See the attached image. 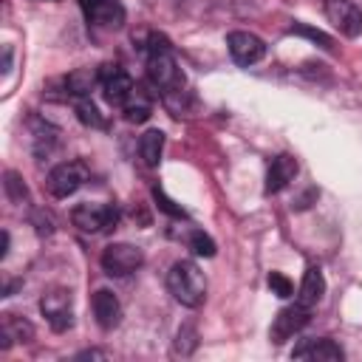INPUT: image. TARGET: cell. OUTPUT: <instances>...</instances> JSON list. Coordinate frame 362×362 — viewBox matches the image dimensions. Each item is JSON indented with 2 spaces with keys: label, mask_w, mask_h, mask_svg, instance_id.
<instances>
[{
  "label": "cell",
  "mask_w": 362,
  "mask_h": 362,
  "mask_svg": "<svg viewBox=\"0 0 362 362\" xmlns=\"http://www.w3.org/2000/svg\"><path fill=\"white\" fill-rule=\"evenodd\" d=\"M167 288L187 308H198L204 303V297H206V280H204L201 269L192 260H178V263L170 266Z\"/></svg>",
  "instance_id": "6da1fadb"
},
{
  "label": "cell",
  "mask_w": 362,
  "mask_h": 362,
  "mask_svg": "<svg viewBox=\"0 0 362 362\" xmlns=\"http://www.w3.org/2000/svg\"><path fill=\"white\" fill-rule=\"evenodd\" d=\"M71 221L82 232L99 235V232H107L119 223V209L113 204H79V206H74Z\"/></svg>",
  "instance_id": "7a4b0ae2"
},
{
  "label": "cell",
  "mask_w": 362,
  "mask_h": 362,
  "mask_svg": "<svg viewBox=\"0 0 362 362\" xmlns=\"http://www.w3.org/2000/svg\"><path fill=\"white\" fill-rule=\"evenodd\" d=\"M147 76H150V82H153L161 93L178 90V88L184 85V74H181V68H178L173 51H153L150 59H147Z\"/></svg>",
  "instance_id": "3957f363"
},
{
  "label": "cell",
  "mask_w": 362,
  "mask_h": 362,
  "mask_svg": "<svg viewBox=\"0 0 362 362\" xmlns=\"http://www.w3.org/2000/svg\"><path fill=\"white\" fill-rule=\"evenodd\" d=\"M141 263H144V255L133 243H110L102 252V269L110 277H127L136 269H141Z\"/></svg>",
  "instance_id": "277c9868"
},
{
  "label": "cell",
  "mask_w": 362,
  "mask_h": 362,
  "mask_svg": "<svg viewBox=\"0 0 362 362\" xmlns=\"http://www.w3.org/2000/svg\"><path fill=\"white\" fill-rule=\"evenodd\" d=\"M71 303H74V297H71L68 288H51V291L42 294L40 311L45 314V320H48V325H51L54 331H68V328L74 325Z\"/></svg>",
  "instance_id": "5b68a950"
},
{
  "label": "cell",
  "mask_w": 362,
  "mask_h": 362,
  "mask_svg": "<svg viewBox=\"0 0 362 362\" xmlns=\"http://www.w3.org/2000/svg\"><path fill=\"white\" fill-rule=\"evenodd\" d=\"M82 181H85V167L79 161H65V164H57L48 173L45 189L54 198H68V195H74L82 187Z\"/></svg>",
  "instance_id": "8992f818"
},
{
  "label": "cell",
  "mask_w": 362,
  "mask_h": 362,
  "mask_svg": "<svg viewBox=\"0 0 362 362\" xmlns=\"http://www.w3.org/2000/svg\"><path fill=\"white\" fill-rule=\"evenodd\" d=\"M305 325H308V305L294 303V305L277 311V317H274V322H272V328H269V337H272L274 345H283L286 339H291V337H294L297 331H303Z\"/></svg>",
  "instance_id": "52a82bcc"
},
{
  "label": "cell",
  "mask_w": 362,
  "mask_h": 362,
  "mask_svg": "<svg viewBox=\"0 0 362 362\" xmlns=\"http://www.w3.org/2000/svg\"><path fill=\"white\" fill-rule=\"evenodd\" d=\"M79 8L90 25H99V28L124 25V6L119 0H79Z\"/></svg>",
  "instance_id": "ba28073f"
},
{
  "label": "cell",
  "mask_w": 362,
  "mask_h": 362,
  "mask_svg": "<svg viewBox=\"0 0 362 362\" xmlns=\"http://www.w3.org/2000/svg\"><path fill=\"white\" fill-rule=\"evenodd\" d=\"M99 88L105 90V99L110 105H124L136 85H133V79H130V74L124 68L107 62V65L99 68Z\"/></svg>",
  "instance_id": "9c48e42d"
},
{
  "label": "cell",
  "mask_w": 362,
  "mask_h": 362,
  "mask_svg": "<svg viewBox=\"0 0 362 362\" xmlns=\"http://www.w3.org/2000/svg\"><path fill=\"white\" fill-rule=\"evenodd\" d=\"M325 17L345 37H359L362 34V8L351 0H328L325 3Z\"/></svg>",
  "instance_id": "30bf717a"
},
{
  "label": "cell",
  "mask_w": 362,
  "mask_h": 362,
  "mask_svg": "<svg viewBox=\"0 0 362 362\" xmlns=\"http://www.w3.org/2000/svg\"><path fill=\"white\" fill-rule=\"evenodd\" d=\"M226 45H229V54L238 65H255L266 54V42L257 34H249V31H232L226 37Z\"/></svg>",
  "instance_id": "8fae6325"
},
{
  "label": "cell",
  "mask_w": 362,
  "mask_h": 362,
  "mask_svg": "<svg viewBox=\"0 0 362 362\" xmlns=\"http://www.w3.org/2000/svg\"><path fill=\"white\" fill-rule=\"evenodd\" d=\"M90 305H93V317H96L102 331H110V328H116L122 322V303L110 288H99L93 294Z\"/></svg>",
  "instance_id": "7c38bea8"
},
{
  "label": "cell",
  "mask_w": 362,
  "mask_h": 362,
  "mask_svg": "<svg viewBox=\"0 0 362 362\" xmlns=\"http://www.w3.org/2000/svg\"><path fill=\"white\" fill-rule=\"evenodd\" d=\"M294 359H314V362H342L345 351L334 339H303L294 351Z\"/></svg>",
  "instance_id": "4fadbf2b"
},
{
  "label": "cell",
  "mask_w": 362,
  "mask_h": 362,
  "mask_svg": "<svg viewBox=\"0 0 362 362\" xmlns=\"http://www.w3.org/2000/svg\"><path fill=\"white\" fill-rule=\"evenodd\" d=\"M297 175V158H291L288 153H280L272 158L269 173H266V192H280L286 189Z\"/></svg>",
  "instance_id": "5bb4252c"
},
{
  "label": "cell",
  "mask_w": 362,
  "mask_h": 362,
  "mask_svg": "<svg viewBox=\"0 0 362 362\" xmlns=\"http://www.w3.org/2000/svg\"><path fill=\"white\" fill-rule=\"evenodd\" d=\"M122 113H124V119L130 122V124H141V122H147L150 119V113H153V96L144 90V88H133V93L127 96V102L122 105Z\"/></svg>",
  "instance_id": "9a60e30c"
},
{
  "label": "cell",
  "mask_w": 362,
  "mask_h": 362,
  "mask_svg": "<svg viewBox=\"0 0 362 362\" xmlns=\"http://www.w3.org/2000/svg\"><path fill=\"white\" fill-rule=\"evenodd\" d=\"M322 294H325V277H322V272H320L317 266L305 269L303 283H300L297 303H303V305H308V308H311L314 303H320V300H322Z\"/></svg>",
  "instance_id": "2e32d148"
},
{
  "label": "cell",
  "mask_w": 362,
  "mask_h": 362,
  "mask_svg": "<svg viewBox=\"0 0 362 362\" xmlns=\"http://www.w3.org/2000/svg\"><path fill=\"white\" fill-rule=\"evenodd\" d=\"M34 337V328H31V322H25V320H20L17 314H3V328H0V348L3 351H8L11 348V342L14 339H31Z\"/></svg>",
  "instance_id": "e0dca14e"
},
{
  "label": "cell",
  "mask_w": 362,
  "mask_h": 362,
  "mask_svg": "<svg viewBox=\"0 0 362 362\" xmlns=\"http://www.w3.org/2000/svg\"><path fill=\"white\" fill-rule=\"evenodd\" d=\"M65 85H68V93H74V96H88V93L99 85V71L76 68V71H71V74H68Z\"/></svg>",
  "instance_id": "ac0fdd59"
},
{
  "label": "cell",
  "mask_w": 362,
  "mask_h": 362,
  "mask_svg": "<svg viewBox=\"0 0 362 362\" xmlns=\"http://www.w3.org/2000/svg\"><path fill=\"white\" fill-rule=\"evenodd\" d=\"M161 150H164V133L161 130H147L139 139V153H141V161L147 167H156L161 161Z\"/></svg>",
  "instance_id": "d6986e66"
},
{
  "label": "cell",
  "mask_w": 362,
  "mask_h": 362,
  "mask_svg": "<svg viewBox=\"0 0 362 362\" xmlns=\"http://www.w3.org/2000/svg\"><path fill=\"white\" fill-rule=\"evenodd\" d=\"M198 348V334L192 325H181L178 328V337H175V345H173V354L175 356H189L192 351Z\"/></svg>",
  "instance_id": "ffe728a7"
},
{
  "label": "cell",
  "mask_w": 362,
  "mask_h": 362,
  "mask_svg": "<svg viewBox=\"0 0 362 362\" xmlns=\"http://www.w3.org/2000/svg\"><path fill=\"white\" fill-rule=\"evenodd\" d=\"M76 116H79V122L88 124V127H105V119L99 116V110H96V105H93L90 99H82V102L76 105Z\"/></svg>",
  "instance_id": "44dd1931"
},
{
  "label": "cell",
  "mask_w": 362,
  "mask_h": 362,
  "mask_svg": "<svg viewBox=\"0 0 362 362\" xmlns=\"http://www.w3.org/2000/svg\"><path fill=\"white\" fill-rule=\"evenodd\" d=\"M189 249H192L198 257H212V255H215V240H212L209 235H204L201 229H195V232L189 235Z\"/></svg>",
  "instance_id": "7402d4cb"
},
{
  "label": "cell",
  "mask_w": 362,
  "mask_h": 362,
  "mask_svg": "<svg viewBox=\"0 0 362 362\" xmlns=\"http://www.w3.org/2000/svg\"><path fill=\"white\" fill-rule=\"evenodd\" d=\"M288 31H291V34H303V37H308V40L320 42L322 48H331V37H328V34H322L320 28H311V25H305V23H294Z\"/></svg>",
  "instance_id": "603a6c76"
},
{
  "label": "cell",
  "mask_w": 362,
  "mask_h": 362,
  "mask_svg": "<svg viewBox=\"0 0 362 362\" xmlns=\"http://www.w3.org/2000/svg\"><path fill=\"white\" fill-rule=\"evenodd\" d=\"M269 288H272L277 297H283V300H286V297H291V291H294L291 280H288V277H283L280 272H272V274H269Z\"/></svg>",
  "instance_id": "cb8c5ba5"
},
{
  "label": "cell",
  "mask_w": 362,
  "mask_h": 362,
  "mask_svg": "<svg viewBox=\"0 0 362 362\" xmlns=\"http://www.w3.org/2000/svg\"><path fill=\"white\" fill-rule=\"evenodd\" d=\"M6 192H8V198L11 201H23L25 198V184L20 181V175L17 173H6Z\"/></svg>",
  "instance_id": "d4e9b609"
},
{
  "label": "cell",
  "mask_w": 362,
  "mask_h": 362,
  "mask_svg": "<svg viewBox=\"0 0 362 362\" xmlns=\"http://www.w3.org/2000/svg\"><path fill=\"white\" fill-rule=\"evenodd\" d=\"M153 198H156V204H158L167 215H173V218H184V209H181V206H175V201H170V198L164 195V189H161V187H153Z\"/></svg>",
  "instance_id": "484cf974"
},
{
  "label": "cell",
  "mask_w": 362,
  "mask_h": 362,
  "mask_svg": "<svg viewBox=\"0 0 362 362\" xmlns=\"http://www.w3.org/2000/svg\"><path fill=\"white\" fill-rule=\"evenodd\" d=\"M79 359H105V354L102 351H85V354H79Z\"/></svg>",
  "instance_id": "4316f807"
},
{
  "label": "cell",
  "mask_w": 362,
  "mask_h": 362,
  "mask_svg": "<svg viewBox=\"0 0 362 362\" xmlns=\"http://www.w3.org/2000/svg\"><path fill=\"white\" fill-rule=\"evenodd\" d=\"M8 255V232L3 229V243H0V257H6Z\"/></svg>",
  "instance_id": "83f0119b"
}]
</instances>
